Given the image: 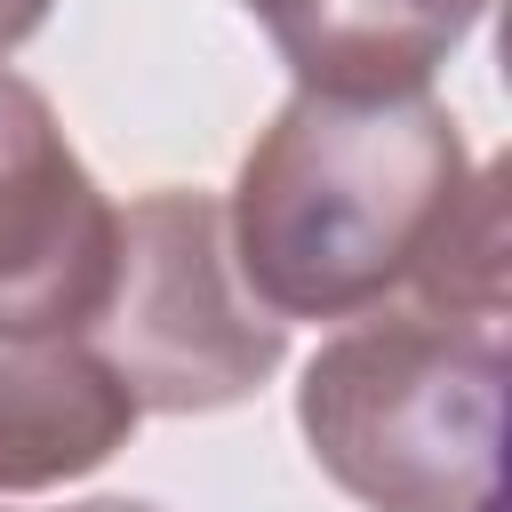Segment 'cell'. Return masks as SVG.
Returning <instances> with one entry per match:
<instances>
[{
  "label": "cell",
  "mask_w": 512,
  "mask_h": 512,
  "mask_svg": "<svg viewBox=\"0 0 512 512\" xmlns=\"http://www.w3.org/2000/svg\"><path fill=\"white\" fill-rule=\"evenodd\" d=\"M312 464L368 512H488L504 440V328L368 312L296 384Z\"/></svg>",
  "instance_id": "2"
},
{
  "label": "cell",
  "mask_w": 512,
  "mask_h": 512,
  "mask_svg": "<svg viewBox=\"0 0 512 512\" xmlns=\"http://www.w3.org/2000/svg\"><path fill=\"white\" fill-rule=\"evenodd\" d=\"M136 424H144L136 392L80 336L0 352V496L88 480L128 448Z\"/></svg>",
  "instance_id": "6"
},
{
  "label": "cell",
  "mask_w": 512,
  "mask_h": 512,
  "mask_svg": "<svg viewBox=\"0 0 512 512\" xmlns=\"http://www.w3.org/2000/svg\"><path fill=\"white\" fill-rule=\"evenodd\" d=\"M64 512H160V504H144V496H96V504H64Z\"/></svg>",
  "instance_id": "8"
},
{
  "label": "cell",
  "mask_w": 512,
  "mask_h": 512,
  "mask_svg": "<svg viewBox=\"0 0 512 512\" xmlns=\"http://www.w3.org/2000/svg\"><path fill=\"white\" fill-rule=\"evenodd\" d=\"M472 184L480 168L448 104L296 88L240 160L224 248L280 328L400 312L472 208Z\"/></svg>",
  "instance_id": "1"
},
{
  "label": "cell",
  "mask_w": 512,
  "mask_h": 512,
  "mask_svg": "<svg viewBox=\"0 0 512 512\" xmlns=\"http://www.w3.org/2000/svg\"><path fill=\"white\" fill-rule=\"evenodd\" d=\"M80 344L152 416H216L264 392L288 360V328L240 288L224 248V208L208 192L160 184L120 208V256Z\"/></svg>",
  "instance_id": "3"
},
{
  "label": "cell",
  "mask_w": 512,
  "mask_h": 512,
  "mask_svg": "<svg viewBox=\"0 0 512 512\" xmlns=\"http://www.w3.org/2000/svg\"><path fill=\"white\" fill-rule=\"evenodd\" d=\"M40 24H48V0H0V56H8V48H24Z\"/></svg>",
  "instance_id": "7"
},
{
  "label": "cell",
  "mask_w": 512,
  "mask_h": 512,
  "mask_svg": "<svg viewBox=\"0 0 512 512\" xmlns=\"http://www.w3.org/2000/svg\"><path fill=\"white\" fill-rule=\"evenodd\" d=\"M120 208L72 152L56 104L0 64V344L80 336L112 288Z\"/></svg>",
  "instance_id": "4"
},
{
  "label": "cell",
  "mask_w": 512,
  "mask_h": 512,
  "mask_svg": "<svg viewBox=\"0 0 512 512\" xmlns=\"http://www.w3.org/2000/svg\"><path fill=\"white\" fill-rule=\"evenodd\" d=\"M304 96H424L488 0H240Z\"/></svg>",
  "instance_id": "5"
}]
</instances>
